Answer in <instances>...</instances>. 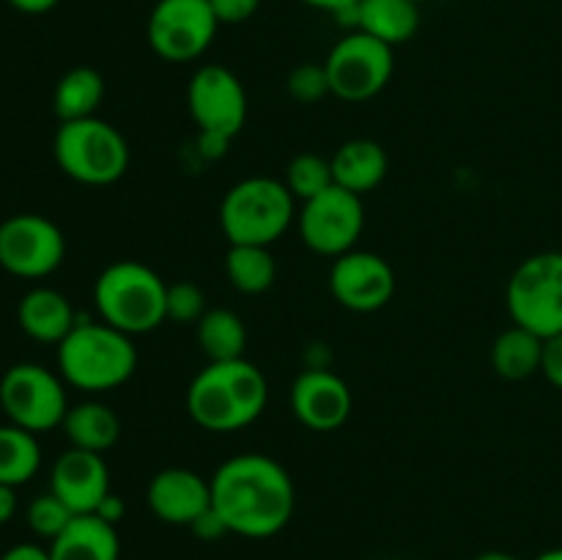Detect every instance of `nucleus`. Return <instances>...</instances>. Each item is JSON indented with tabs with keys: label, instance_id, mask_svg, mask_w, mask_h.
I'll return each instance as SVG.
<instances>
[{
	"label": "nucleus",
	"instance_id": "8",
	"mask_svg": "<svg viewBox=\"0 0 562 560\" xmlns=\"http://www.w3.org/2000/svg\"><path fill=\"white\" fill-rule=\"evenodd\" d=\"M0 410L25 432H53L69 412L64 377L38 362H16L0 377Z\"/></svg>",
	"mask_w": 562,
	"mask_h": 560
},
{
	"label": "nucleus",
	"instance_id": "33",
	"mask_svg": "<svg viewBox=\"0 0 562 560\" xmlns=\"http://www.w3.org/2000/svg\"><path fill=\"white\" fill-rule=\"evenodd\" d=\"M541 373L547 377L549 384H554V388L562 390V333L543 340Z\"/></svg>",
	"mask_w": 562,
	"mask_h": 560
},
{
	"label": "nucleus",
	"instance_id": "30",
	"mask_svg": "<svg viewBox=\"0 0 562 560\" xmlns=\"http://www.w3.org/2000/svg\"><path fill=\"white\" fill-rule=\"evenodd\" d=\"M206 294L198 289L195 283H181L168 285V300H165V313H168V322L176 324H198L206 313Z\"/></svg>",
	"mask_w": 562,
	"mask_h": 560
},
{
	"label": "nucleus",
	"instance_id": "35",
	"mask_svg": "<svg viewBox=\"0 0 562 560\" xmlns=\"http://www.w3.org/2000/svg\"><path fill=\"white\" fill-rule=\"evenodd\" d=\"M234 137L223 135V132H201L198 135V146H201V154L206 159H220L228 154V146Z\"/></svg>",
	"mask_w": 562,
	"mask_h": 560
},
{
	"label": "nucleus",
	"instance_id": "39",
	"mask_svg": "<svg viewBox=\"0 0 562 560\" xmlns=\"http://www.w3.org/2000/svg\"><path fill=\"white\" fill-rule=\"evenodd\" d=\"M58 3L60 0H9L11 9L22 11V14H47Z\"/></svg>",
	"mask_w": 562,
	"mask_h": 560
},
{
	"label": "nucleus",
	"instance_id": "43",
	"mask_svg": "<svg viewBox=\"0 0 562 560\" xmlns=\"http://www.w3.org/2000/svg\"><path fill=\"white\" fill-rule=\"evenodd\" d=\"M415 3H417V5H420V3H426V0H415Z\"/></svg>",
	"mask_w": 562,
	"mask_h": 560
},
{
	"label": "nucleus",
	"instance_id": "9",
	"mask_svg": "<svg viewBox=\"0 0 562 560\" xmlns=\"http://www.w3.org/2000/svg\"><path fill=\"white\" fill-rule=\"evenodd\" d=\"M324 69L333 97L344 102H368L387 88L395 71V55L390 44L351 31L329 49Z\"/></svg>",
	"mask_w": 562,
	"mask_h": 560
},
{
	"label": "nucleus",
	"instance_id": "29",
	"mask_svg": "<svg viewBox=\"0 0 562 560\" xmlns=\"http://www.w3.org/2000/svg\"><path fill=\"white\" fill-rule=\"evenodd\" d=\"M75 516L77 514H71L69 505H66L64 500L55 497L53 492H44L38 494V497H33L25 511L27 527H31L38 538H47V541L58 538Z\"/></svg>",
	"mask_w": 562,
	"mask_h": 560
},
{
	"label": "nucleus",
	"instance_id": "26",
	"mask_svg": "<svg viewBox=\"0 0 562 560\" xmlns=\"http://www.w3.org/2000/svg\"><path fill=\"white\" fill-rule=\"evenodd\" d=\"M225 275L241 294H263L278 280V261L263 245H231L225 256Z\"/></svg>",
	"mask_w": 562,
	"mask_h": 560
},
{
	"label": "nucleus",
	"instance_id": "27",
	"mask_svg": "<svg viewBox=\"0 0 562 560\" xmlns=\"http://www.w3.org/2000/svg\"><path fill=\"white\" fill-rule=\"evenodd\" d=\"M38 467H42V445L36 434L14 423H3L0 426V483L20 489L36 475Z\"/></svg>",
	"mask_w": 562,
	"mask_h": 560
},
{
	"label": "nucleus",
	"instance_id": "17",
	"mask_svg": "<svg viewBox=\"0 0 562 560\" xmlns=\"http://www.w3.org/2000/svg\"><path fill=\"white\" fill-rule=\"evenodd\" d=\"M146 503L165 525L190 527L212 508V481L187 467H165L148 481Z\"/></svg>",
	"mask_w": 562,
	"mask_h": 560
},
{
	"label": "nucleus",
	"instance_id": "24",
	"mask_svg": "<svg viewBox=\"0 0 562 560\" xmlns=\"http://www.w3.org/2000/svg\"><path fill=\"white\" fill-rule=\"evenodd\" d=\"M104 102V80L91 66H75L66 71L53 91V110L58 121L93 119Z\"/></svg>",
	"mask_w": 562,
	"mask_h": 560
},
{
	"label": "nucleus",
	"instance_id": "7",
	"mask_svg": "<svg viewBox=\"0 0 562 560\" xmlns=\"http://www.w3.org/2000/svg\"><path fill=\"white\" fill-rule=\"evenodd\" d=\"M514 324L541 335L543 340L562 333V253L543 250L525 258L514 269L505 289Z\"/></svg>",
	"mask_w": 562,
	"mask_h": 560
},
{
	"label": "nucleus",
	"instance_id": "1",
	"mask_svg": "<svg viewBox=\"0 0 562 560\" xmlns=\"http://www.w3.org/2000/svg\"><path fill=\"white\" fill-rule=\"evenodd\" d=\"M209 481H212V508L234 536L272 538L294 516V481L272 456H231Z\"/></svg>",
	"mask_w": 562,
	"mask_h": 560
},
{
	"label": "nucleus",
	"instance_id": "38",
	"mask_svg": "<svg viewBox=\"0 0 562 560\" xmlns=\"http://www.w3.org/2000/svg\"><path fill=\"white\" fill-rule=\"evenodd\" d=\"M16 514V486L0 483V527L14 519Z\"/></svg>",
	"mask_w": 562,
	"mask_h": 560
},
{
	"label": "nucleus",
	"instance_id": "13",
	"mask_svg": "<svg viewBox=\"0 0 562 560\" xmlns=\"http://www.w3.org/2000/svg\"><path fill=\"white\" fill-rule=\"evenodd\" d=\"M187 108L201 132L236 137L247 121V91L228 66L206 64L190 77Z\"/></svg>",
	"mask_w": 562,
	"mask_h": 560
},
{
	"label": "nucleus",
	"instance_id": "20",
	"mask_svg": "<svg viewBox=\"0 0 562 560\" xmlns=\"http://www.w3.org/2000/svg\"><path fill=\"white\" fill-rule=\"evenodd\" d=\"M47 549L49 560H121L119 533L97 514L75 516Z\"/></svg>",
	"mask_w": 562,
	"mask_h": 560
},
{
	"label": "nucleus",
	"instance_id": "16",
	"mask_svg": "<svg viewBox=\"0 0 562 560\" xmlns=\"http://www.w3.org/2000/svg\"><path fill=\"white\" fill-rule=\"evenodd\" d=\"M49 492L69 505L71 514H93L110 489V470L102 453L69 448L55 459L49 472Z\"/></svg>",
	"mask_w": 562,
	"mask_h": 560
},
{
	"label": "nucleus",
	"instance_id": "42",
	"mask_svg": "<svg viewBox=\"0 0 562 560\" xmlns=\"http://www.w3.org/2000/svg\"><path fill=\"white\" fill-rule=\"evenodd\" d=\"M532 560H562V547H554V549H547V552L536 555Z\"/></svg>",
	"mask_w": 562,
	"mask_h": 560
},
{
	"label": "nucleus",
	"instance_id": "31",
	"mask_svg": "<svg viewBox=\"0 0 562 560\" xmlns=\"http://www.w3.org/2000/svg\"><path fill=\"white\" fill-rule=\"evenodd\" d=\"M289 97L300 104H318L329 91V77L324 64H300L291 69L289 82Z\"/></svg>",
	"mask_w": 562,
	"mask_h": 560
},
{
	"label": "nucleus",
	"instance_id": "40",
	"mask_svg": "<svg viewBox=\"0 0 562 560\" xmlns=\"http://www.w3.org/2000/svg\"><path fill=\"white\" fill-rule=\"evenodd\" d=\"M300 3L311 5V9L333 11V14L338 16L340 11H346V9H351V5H357V0H300Z\"/></svg>",
	"mask_w": 562,
	"mask_h": 560
},
{
	"label": "nucleus",
	"instance_id": "5",
	"mask_svg": "<svg viewBox=\"0 0 562 560\" xmlns=\"http://www.w3.org/2000/svg\"><path fill=\"white\" fill-rule=\"evenodd\" d=\"M296 198L285 181L250 176L236 181L220 201V228L231 245L269 247L296 223Z\"/></svg>",
	"mask_w": 562,
	"mask_h": 560
},
{
	"label": "nucleus",
	"instance_id": "41",
	"mask_svg": "<svg viewBox=\"0 0 562 560\" xmlns=\"http://www.w3.org/2000/svg\"><path fill=\"white\" fill-rule=\"evenodd\" d=\"M472 560H519V558L510 552H499V549H488V552H481L477 558H472Z\"/></svg>",
	"mask_w": 562,
	"mask_h": 560
},
{
	"label": "nucleus",
	"instance_id": "34",
	"mask_svg": "<svg viewBox=\"0 0 562 560\" xmlns=\"http://www.w3.org/2000/svg\"><path fill=\"white\" fill-rule=\"evenodd\" d=\"M190 530L192 536L201 538V541H217V538L228 536V527H225V522L220 519V514L214 508H209L206 514L198 516L190 525Z\"/></svg>",
	"mask_w": 562,
	"mask_h": 560
},
{
	"label": "nucleus",
	"instance_id": "2",
	"mask_svg": "<svg viewBox=\"0 0 562 560\" xmlns=\"http://www.w3.org/2000/svg\"><path fill=\"white\" fill-rule=\"evenodd\" d=\"M269 401V382L247 357L209 362L187 388V415L214 434H231L252 426Z\"/></svg>",
	"mask_w": 562,
	"mask_h": 560
},
{
	"label": "nucleus",
	"instance_id": "36",
	"mask_svg": "<svg viewBox=\"0 0 562 560\" xmlns=\"http://www.w3.org/2000/svg\"><path fill=\"white\" fill-rule=\"evenodd\" d=\"M93 514H97L99 519L108 522V525H113V527H115V525H119L121 519H124V514H126V503H124V500L119 497V494L110 492L108 497H104L102 503H99V508L93 511Z\"/></svg>",
	"mask_w": 562,
	"mask_h": 560
},
{
	"label": "nucleus",
	"instance_id": "22",
	"mask_svg": "<svg viewBox=\"0 0 562 560\" xmlns=\"http://www.w3.org/2000/svg\"><path fill=\"white\" fill-rule=\"evenodd\" d=\"M60 428L69 439V448L91 450V453H108L121 437L119 415L102 401H80L69 406Z\"/></svg>",
	"mask_w": 562,
	"mask_h": 560
},
{
	"label": "nucleus",
	"instance_id": "11",
	"mask_svg": "<svg viewBox=\"0 0 562 560\" xmlns=\"http://www.w3.org/2000/svg\"><path fill=\"white\" fill-rule=\"evenodd\" d=\"M217 27L209 0H157L148 14L146 36L162 60L190 64L212 47Z\"/></svg>",
	"mask_w": 562,
	"mask_h": 560
},
{
	"label": "nucleus",
	"instance_id": "12",
	"mask_svg": "<svg viewBox=\"0 0 562 560\" xmlns=\"http://www.w3.org/2000/svg\"><path fill=\"white\" fill-rule=\"evenodd\" d=\"M66 258V236L44 214H11L0 223V267L22 280L49 278Z\"/></svg>",
	"mask_w": 562,
	"mask_h": 560
},
{
	"label": "nucleus",
	"instance_id": "37",
	"mask_svg": "<svg viewBox=\"0 0 562 560\" xmlns=\"http://www.w3.org/2000/svg\"><path fill=\"white\" fill-rule=\"evenodd\" d=\"M0 560H49V549L38 547V544H14V547L5 549L3 555H0Z\"/></svg>",
	"mask_w": 562,
	"mask_h": 560
},
{
	"label": "nucleus",
	"instance_id": "4",
	"mask_svg": "<svg viewBox=\"0 0 562 560\" xmlns=\"http://www.w3.org/2000/svg\"><path fill=\"white\" fill-rule=\"evenodd\" d=\"M168 283L143 261H113L93 283V305L99 318L126 335H146L168 322L165 313Z\"/></svg>",
	"mask_w": 562,
	"mask_h": 560
},
{
	"label": "nucleus",
	"instance_id": "18",
	"mask_svg": "<svg viewBox=\"0 0 562 560\" xmlns=\"http://www.w3.org/2000/svg\"><path fill=\"white\" fill-rule=\"evenodd\" d=\"M338 20L395 49L420 27V5L415 0H357V5L340 11Z\"/></svg>",
	"mask_w": 562,
	"mask_h": 560
},
{
	"label": "nucleus",
	"instance_id": "10",
	"mask_svg": "<svg viewBox=\"0 0 562 560\" xmlns=\"http://www.w3.org/2000/svg\"><path fill=\"white\" fill-rule=\"evenodd\" d=\"M296 228L307 250L324 258H338L355 250L366 228V206L362 195L329 187L322 195L311 198L296 212Z\"/></svg>",
	"mask_w": 562,
	"mask_h": 560
},
{
	"label": "nucleus",
	"instance_id": "25",
	"mask_svg": "<svg viewBox=\"0 0 562 560\" xmlns=\"http://www.w3.org/2000/svg\"><path fill=\"white\" fill-rule=\"evenodd\" d=\"M198 329V346L209 362L241 360L247 351V327L239 313L228 307H209Z\"/></svg>",
	"mask_w": 562,
	"mask_h": 560
},
{
	"label": "nucleus",
	"instance_id": "3",
	"mask_svg": "<svg viewBox=\"0 0 562 560\" xmlns=\"http://www.w3.org/2000/svg\"><path fill=\"white\" fill-rule=\"evenodd\" d=\"M58 373L82 393H108L130 382L137 368L132 335L104 322H77L58 346Z\"/></svg>",
	"mask_w": 562,
	"mask_h": 560
},
{
	"label": "nucleus",
	"instance_id": "28",
	"mask_svg": "<svg viewBox=\"0 0 562 560\" xmlns=\"http://www.w3.org/2000/svg\"><path fill=\"white\" fill-rule=\"evenodd\" d=\"M285 187L291 190V195L296 198L300 203L311 201V198L322 195L324 190L335 187V176H333V163L322 154H296L294 159L285 168Z\"/></svg>",
	"mask_w": 562,
	"mask_h": 560
},
{
	"label": "nucleus",
	"instance_id": "14",
	"mask_svg": "<svg viewBox=\"0 0 562 560\" xmlns=\"http://www.w3.org/2000/svg\"><path fill=\"white\" fill-rule=\"evenodd\" d=\"M329 291L346 311H382L395 294V272L379 253L349 250L338 256L329 269Z\"/></svg>",
	"mask_w": 562,
	"mask_h": 560
},
{
	"label": "nucleus",
	"instance_id": "15",
	"mask_svg": "<svg viewBox=\"0 0 562 560\" xmlns=\"http://www.w3.org/2000/svg\"><path fill=\"white\" fill-rule=\"evenodd\" d=\"M351 390L327 368H307L291 384V412L311 432H335L351 417Z\"/></svg>",
	"mask_w": 562,
	"mask_h": 560
},
{
	"label": "nucleus",
	"instance_id": "21",
	"mask_svg": "<svg viewBox=\"0 0 562 560\" xmlns=\"http://www.w3.org/2000/svg\"><path fill=\"white\" fill-rule=\"evenodd\" d=\"M329 163H333L335 184L355 195L376 190L390 168L387 152L382 148V143L371 141V137H355V141L344 143L329 157Z\"/></svg>",
	"mask_w": 562,
	"mask_h": 560
},
{
	"label": "nucleus",
	"instance_id": "6",
	"mask_svg": "<svg viewBox=\"0 0 562 560\" xmlns=\"http://www.w3.org/2000/svg\"><path fill=\"white\" fill-rule=\"evenodd\" d=\"M53 157L64 176L77 184L108 187L130 170V143L119 126L99 115L64 121L55 130Z\"/></svg>",
	"mask_w": 562,
	"mask_h": 560
},
{
	"label": "nucleus",
	"instance_id": "19",
	"mask_svg": "<svg viewBox=\"0 0 562 560\" xmlns=\"http://www.w3.org/2000/svg\"><path fill=\"white\" fill-rule=\"evenodd\" d=\"M77 322L80 318H77L69 296L49 285L31 289L16 305V324L27 338L38 340V344L58 346L75 329Z\"/></svg>",
	"mask_w": 562,
	"mask_h": 560
},
{
	"label": "nucleus",
	"instance_id": "32",
	"mask_svg": "<svg viewBox=\"0 0 562 560\" xmlns=\"http://www.w3.org/2000/svg\"><path fill=\"white\" fill-rule=\"evenodd\" d=\"M220 25H239L258 11L261 0H209Z\"/></svg>",
	"mask_w": 562,
	"mask_h": 560
},
{
	"label": "nucleus",
	"instance_id": "23",
	"mask_svg": "<svg viewBox=\"0 0 562 560\" xmlns=\"http://www.w3.org/2000/svg\"><path fill=\"white\" fill-rule=\"evenodd\" d=\"M541 360L543 338L530 333V329L519 327V324L499 333L492 346L494 373L508 379V382H521V379H530L532 373H541Z\"/></svg>",
	"mask_w": 562,
	"mask_h": 560
}]
</instances>
